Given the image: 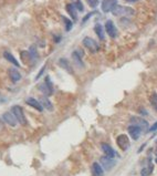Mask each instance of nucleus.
Wrapping results in <instances>:
<instances>
[{
	"instance_id": "22",
	"label": "nucleus",
	"mask_w": 157,
	"mask_h": 176,
	"mask_svg": "<svg viewBox=\"0 0 157 176\" xmlns=\"http://www.w3.org/2000/svg\"><path fill=\"white\" fill-rule=\"evenodd\" d=\"M63 21H64V23H65V30L66 31H70L71 29H72V22L71 20H69L68 18H65V17H62Z\"/></svg>"
},
{
	"instance_id": "11",
	"label": "nucleus",
	"mask_w": 157,
	"mask_h": 176,
	"mask_svg": "<svg viewBox=\"0 0 157 176\" xmlns=\"http://www.w3.org/2000/svg\"><path fill=\"white\" fill-rule=\"evenodd\" d=\"M131 123L133 125H136V126H139L141 129L143 127V129H145L147 126H148V123H147L146 120H144V119H142V117H136V116H134V117H132L131 119Z\"/></svg>"
},
{
	"instance_id": "6",
	"label": "nucleus",
	"mask_w": 157,
	"mask_h": 176,
	"mask_svg": "<svg viewBox=\"0 0 157 176\" xmlns=\"http://www.w3.org/2000/svg\"><path fill=\"white\" fill-rule=\"evenodd\" d=\"M83 44L90 50V51L92 52H96L99 50V44L96 43L95 40H93L92 38H89V37H86V38H84L83 39Z\"/></svg>"
},
{
	"instance_id": "15",
	"label": "nucleus",
	"mask_w": 157,
	"mask_h": 176,
	"mask_svg": "<svg viewBox=\"0 0 157 176\" xmlns=\"http://www.w3.org/2000/svg\"><path fill=\"white\" fill-rule=\"evenodd\" d=\"M3 57H5V59H6L7 61L11 62L13 65H16V67H20V64H19V62H18V60L11 54L10 52H8V51L3 52Z\"/></svg>"
},
{
	"instance_id": "27",
	"label": "nucleus",
	"mask_w": 157,
	"mask_h": 176,
	"mask_svg": "<svg viewBox=\"0 0 157 176\" xmlns=\"http://www.w3.org/2000/svg\"><path fill=\"white\" fill-rule=\"evenodd\" d=\"M91 16H92V12H91V13H89V15H87V16H86V17L84 18V19H83V22H85V21H86L87 19H89V18H90V17H91Z\"/></svg>"
},
{
	"instance_id": "12",
	"label": "nucleus",
	"mask_w": 157,
	"mask_h": 176,
	"mask_svg": "<svg viewBox=\"0 0 157 176\" xmlns=\"http://www.w3.org/2000/svg\"><path fill=\"white\" fill-rule=\"evenodd\" d=\"M26 102L29 104L30 106L34 107L37 111H39V112H42V111H43V107H42L41 103H40L39 101H37L35 99H33V98H27Z\"/></svg>"
},
{
	"instance_id": "16",
	"label": "nucleus",
	"mask_w": 157,
	"mask_h": 176,
	"mask_svg": "<svg viewBox=\"0 0 157 176\" xmlns=\"http://www.w3.org/2000/svg\"><path fill=\"white\" fill-rule=\"evenodd\" d=\"M66 11L70 13V16L72 17L73 20H76L78 19V15H76V8L73 3H69L66 5Z\"/></svg>"
},
{
	"instance_id": "8",
	"label": "nucleus",
	"mask_w": 157,
	"mask_h": 176,
	"mask_svg": "<svg viewBox=\"0 0 157 176\" xmlns=\"http://www.w3.org/2000/svg\"><path fill=\"white\" fill-rule=\"evenodd\" d=\"M101 164L102 166L104 167L106 171H108V169H111L112 167H114L115 166V161L113 160V158H111V157H107V156H103V157H101Z\"/></svg>"
},
{
	"instance_id": "29",
	"label": "nucleus",
	"mask_w": 157,
	"mask_h": 176,
	"mask_svg": "<svg viewBox=\"0 0 157 176\" xmlns=\"http://www.w3.org/2000/svg\"><path fill=\"white\" fill-rule=\"evenodd\" d=\"M156 163H157V156H156Z\"/></svg>"
},
{
	"instance_id": "25",
	"label": "nucleus",
	"mask_w": 157,
	"mask_h": 176,
	"mask_svg": "<svg viewBox=\"0 0 157 176\" xmlns=\"http://www.w3.org/2000/svg\"><path fill=\"white\" fill-rule=\"evenodd\" d=\"M87 1L90 2V6H92V7H95L97 3V0H87Z\"/></svg>"
},
{
	"instance_id": "23",
	"label": "nucleus",
	"mask_w": 157,
	"mask_h": 176,
	"mask_svg": "<svg viewBox=\"0 0 157 176\" xmlns=\"http://www.w3.org/2000/svg\"><path fill=\"white\" fill-rule=\"evenodd\" d=\"M150 102H152L153 107L157 111V94L156 93L152 94V96H150Z\"/></svg>"
},
{
	"instance_id": "14",
	"label": "nucleus",
	"mask_w": 157,
	"mask_h": 176,
	"mask_svg": "<svg viewBox=\"0 0 157 176\" xmlns=\"http://www.w3.org/2000/svg\"><path fill=\"white\" fill-rule=\"evenodd\" d=\"M102 150L104 151V153L106 154L107 157H111V158H113L114 156L116 155L115 151L108 144H105V143H102Z\"/></svg>"
},
{
	"instance_id": "7",
	"label": "nucleus",
	"mask_w": 157,
	"mask_h": 176,
	"mask_svg": "<svg viewBox=\"0 0 157 176\" xmlns=\"http://www.w3.org/2000/svg\"><path fill=\"white\" fill-rule=\"evenodd\" d=\"M105 30H106L107 34H108L111 38H115L116 36H117V30H116L113 21H111V20L106 21V23H105Z\"/></svg>"
},
{
	"instance_id": "28",
	"label": "nucleus",
	"mask_w": 157,
	"mask_h": 176,
	"mask_svg": "<svg viewBox=\"0 0 157 176\" xmlns=\"http://www.w3.org/2000/svg\"><path fill=\"white\" fill-rule=\"evenodd\" d=\"M127 2H136V1H138V0H126Z\"/></svg>"
},
{
	"instance_id": "18",
	"label": "nucleus",
	"mask_w": 157,
	"mask_h": 176,
	"mask_svg": "<svg viewBox=\"0 0 157 176\" xmlns=\"http://www.w3.org/2000/svg\"><path fill=\"white\" fill-rule=\"evenodd\" d=\"M94 30H95V32H96V34H97V37H99L101 40H104V29H103L102 24L97 23V24L95 26Z\"/></svg>"
},
{
	"instance_id": "1",
	"label": "nucleus",
	"mask_w": 157,
	"mask_h": 176,
	"mask_svg": "<svg viewBox=\"0 0 157 176\" xmlns=\"http://www.w3.org/2000/svg\"><path fill=\"white\" fill-rule=\"evenodd\" d=\"M12 114L14 115V117L17 119V122H19L21 125H26L27 124V119L24 116V113H23V110L20 105H13L12 109Z\"/></svg>"
},
{
	"instance_id": "19",
	"label": "nucleus",
	"mask_w": 157,
	"mask_h": 176,
	"mask_svg": "<svg viewBox=\"0 0 157 176\" xmlns=\"http://www.w3.org/2000/svg\"><path fill=\"white\" fill-rule=\"evenodd\" d=\"M93 172H94L95 176H103V169H102V166L100 165L99 163H93Z\"/></svg>"
},
{
	"instance_id": "13",
	"label": "nucleus",
	"mask_w": 157,
	"mask_h": 176,
	"mask_svg": "<svg viewBox=\"0 0 157 176\" xmlns=\"http://www.w3.org/2000/svg\"><path fill=\"white\" fill-rule=\"evenodd\" d=\"M8 73H9V76H10V79L12 80V82H18V81L21 80V73L17 69L10 68L8 70Z\"/></svg>"
},
{
	"instance_id": "20",
	"label": "nucleus",
	"mask_w": 157,
	"mask_h": 176,
	"mask_svg": "<svg viewBox=\"0 0 157 176\" xmlns=\"http://www.w3.org/2000/svg\"><path fill=\"white\" fill-rule=\"evenodd\" d=\"M59 64L62 67L63 69H65L66 71H69L70 73H72V68L70 67V63H69V61H68V60H65V59H60Z\"/></svg>"
},
{
	"instance_id": "2",
	"label": "nucleus",
	"mask_w": 157,
	"mask_h": 176,
	"mask_svg": "<svg viewBox=\"0 0 157 176\" xmlns=\"http://www.w3.org/2000/svg\"><path fill=\"white\" fill-rule=\"evenodd\" d=\"M112 12L114 16H133L135 13L133 8L124 7V6H116L115 9Z\"/></svg>"
},
{
	"instance_id": "21",
	"label": "nucleus",
	"mask_w": 157,
	"mask_h": 176,
	"mask_svg": "<svg viewBox=\"0 0 157 176\" xmlns=\"http://www.w3.org/2000/svg\"><path fill=\"white\" fill-rule=\"evenodd\" d=\"M72 58L74 59V61L78 63L80 67H83V63H82V59H81V54L79 53V51H74L72 53Z\"/></svg>"
},
{
	"instance_id": "26",
	"label": "nucleus",
	"mask_w": 157,
	"mask_h": 176,
	"mask_svg": "<svg viewBox=\"0 0 157 176\" xmlns=\"http://www.w3.org/2000/svg\"><path fill=\"white\" fill-rule=\"evenodd\" d=\"M156 130H157V122L154 125H153V126H152V127H150L148 131H149V132H154V131H156Z\"/></svg>"
},
{
	"instance_id": "10",
	"label": "nucleus",
	"mask_w": 157,
	"mask_h": 176,
	"mask_svg": "<svg viewBox=\"0 0 157 176\" xmlns=\"http://www.w3.org/2000/svg\"><path fill=\"white\" fill-rule=\"evenodd\" d=\"M2 119H3V121L7 123V124H9L10 126H16L17 125V119L14 117V115L10 112H6V113L2 115Z\"/></svg>"
},
{
	"instance_id": "5",
	"label": "nucleus",
	"mask_w": 157,
	"mask_h": 176,
	"mask_svg": "<svg viewBox=\"0 0 157 176\" xmlns=\"http://www.w3.org/2000/svg\"><path fill=\"white\" fill-rule=\"evenodd\" d=\"M40 90H41L45 95H51V94L53 93L52 83L50 81V78H49V76H47V78H45V82L42 83L41 85H40Z\"/></svg>"
},
{
	"instance_id": "9",
	"label": "nucleus",
	"mask_w": 157,
	"mask_h": 176,
	"mask_svg": "<svg viewBox=\"0 0 157 176\" xmlns=\"http://www.w3.org/2000/svg\"><path fill=\"white\" fill-rule=\"evenodd\" d=\"M127 130H128V133L133 140H137L142 133V129L139 126H136V125H131V126H128Z\"/></svg>"
},
{
	"instance_id": "3",
	"label": "nucleus",
	"mask_w": 157,
	"mask_h": 176,
	"mask_svg": "<svg viewBox=\"0 0 157 176\" xmlns=\"http://www.w3.org/2000/svg\"><path fill=\"white\" fill-rule=\"evenodd\" d=\"M116 143H117V145L120 146L121 150L126 151V150L128 148V146H129V140H128L127 135L121 134V135L117 136V138H116Z\"/></svg>"
},
{
	"instance_id": "17",
	"label": "nucleus",
	"mask_w": 157,
	"mask_h": 176,
	"mask_svg": "<svg viewBox=\"0 0 157 176\" xmlns=\"http://www.w3.org/2000/svg\"><path fill=\"white\" fill-rule=\"evenodd\" d=\"M40 103H41L42 107H44V109H47V110H49V111H52L53 110V106L51 102L45 98V96H42L40 98Z\"/></svg>"
},
{
	"instance_id": "24",
	"label": "nucleus",
	"mask_w": 157,
	"mask_h": 176,
	"mask_svg": "<svg viewBox=\"0 0 157 176\" xmlns=\"http://www.w3.org/2000/svg\"><path fill=\"white\" fill-rule=\"evenodd\" d=\"M74 1H75V3H74V6H75V8H76L78 10L83 11V6H82V2H81L80 0H74Z\"/></svg>"
},
{
	"instance_id": "4",
	"label": "nucleus",
	"mask_w": 157,
	"mask_h": 176,
	"mask_svg": "<svg viewBox=\"0 0 157 176\" xmlns=\"http://www.w3.org/2000/svg\"><path fill=\"white\" fill-rule=\"evenodd\" d=\"M101 6H102V11L103 12L113 11L117 6V0H103Z\"/></svg>"
}]
</instances>
